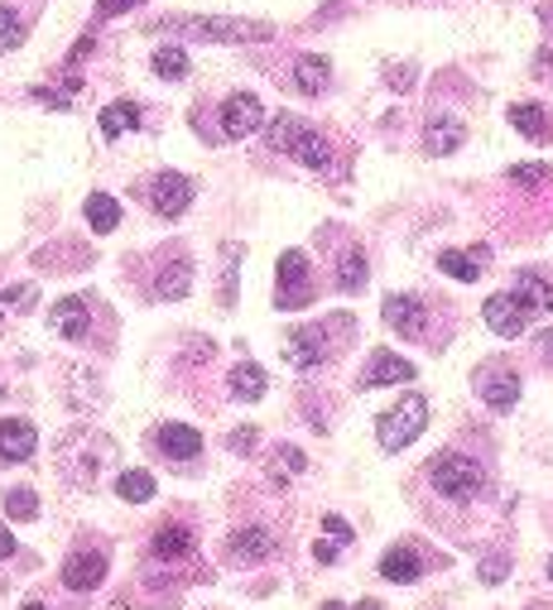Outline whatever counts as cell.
I'll return each mask as SVG.
<instances>
[{
    "label": "cell",
    "instance_id": "obj_29",
    "mask_svg": "<svg viewBox=\"0 0 553 610\" xmlns=\"http://www.w3.org/2000/svg\"><path fill=\"white\" fill-rule=\"evenodd\" d=\"M116 495L130 500V505H144V500H154V476L150 471H121L116 476Z\"/></svg>",
    "mask_w": 553,
    "mask_h": 610
},
{
    "label": "cell",
    "instance_id": "obj_44",
    "mask_svg": "<svg viewBox=\"0 0 553 610\" xmlns=\"http://www.w3.org/2000/svg\"><path fill=\"white\" fill-rule=\"evenodd\" d=\"M549 577H553V558H549Z\"/></svg>",
    "mask_w": 553,
    "mask_h": 610
},
{
    "label": "cell",
    "instance_id": "obj_6",
    "mask_svg": "<svg viewBox=\"0 0 553 610\" xmlns=\"http://www.w3.org/2000/svg\"><path fill=\"white\" fill-rule=\"evenodd\" d=\"M260 126H265V106H260L256 91H231V97L221 101V135L227 140H246V135H256Z\"/></svg>",
    "mask_w": 553,
    "mask_h": 610
},
{
    "label": "cell",
    "instance_id": "obj_35",
    "mask_svg": "<svg viewBox=\"0 0 553 610\" xmlns=\"http://www.w3.org/2000/svg\"><path fill=\"white\" fill-rule=\"evenodd\" d=\"M280 457H284V471L289 476H304L308 471V457L299 453V447H280Z\"/></svg>",
    "mask_w": 553,
    "mask_h": 610
},
{
    "label": "cell",
    "instance_id": "obj_17",
    "mask_svg": "<svg viewBox=\"0 0 553 610\" xmlns=\"http://www.w3.org/2000/svg\"><path fill=\"white\" fill-rule=\"evenodd\" d=\"M467 140V126H463V116H429V130H424V144H429V154H453L457 144Z\"/></svg>",
    "mask_w": 553,
    "mask_h": 610
},
{
    "label": "cell",
    "instance_id": "obj_45",
    "mask_svg": "<svg viewBox=\"0 0 553 610\" xmlns=\"http://www.w3.org/2000/svg\"><path fill=\"white\" fill-rule=\"evenodd\" d=\"M0 394H6V390H0Z\"/></svg>",
    "mask_w": 553,
    "mask_h": 610
},
{
    "label": "cell",
    "instance_id": "obj_13",
    "mask_svg": "<svg viewBox=\"0 0 553 610\" xmlns=\"http://www.w3.org/2000/svg\"><path fill=\"white\" fill-rule=\"evenodd\" d=\"M481 317H486V327H491L496 337H506V341H510V337H520L524 323H530V317L520 313V303L510 298V294H491V298H486Z\"/></svg>",
    "mask_w": 553,
    "mask_h": 610
},
{
    "label": "cell",
    "instance_id": "obj_41",
    "mask_svg": "<svg viewBox=\"0 0 553 610\" xmlns=\"http://www.w3.org/2000/svg\"><path fill=\"white\" fill-rule=\"evenodd\" d=\"M313 558H318V563H333V558H337V543H318V548H313Z\"/></svg>",
    "mask_w": 553,
    "mask_h": 610
},
{
    "label": "cell",
    "instance_id": "obj_10",
    "mask_svg": "<svg viewBox=\"0 0 553 610\" xmlns=\"http://www.w3.org/2000/svg\"><path fill=\"white\" fill-rule=\"evenodd\" d=\"M386 323L400 331V337H429V308L410 294H390L386 298Z\"/></svg>",
    "mask_w": 553,
    "mask_h": 610
},
{
    "label": "cell",
    "instance_id": "obj_28",
    "mask_svg": "<svg viewBox=\"0 0 553 610\" xmlns=\"http://www.w3.org/2000/svg\"><path fill=\"white\" fill-rule=\"evenodd\" d=\"M188 284H193V264L188 260H174L169 270H160V280H154V294L183 298V294H188Z\"/></svg>",
    "mask_w": 553,
    "mask_h": 610
},
{
    "label": "cell",
    "instance_id": "obj_21",
    "mask_svg": "<svg viewBox=\"0 0 553 610\" xmlns=\"http://www.w3.org/2000/svg\"><path fill=\"white\" fill-rule=\"evenodd\" d=\"M380 577L400 581V587H410V581L424 577V563H419V553L410 548V543H400V548H390L386 558H380Z\"/></svg>",
    "mask_w": 553,
    "mask_h": 610
},
{
    "label": "cell",
    "instance_id": "obj_5",
    "mask_svg": "<svg viewBox=\"0 0 553 610\" xmlns=\"http://www.w3.org/2000/svg\"><path fill=\"white\" fill-rule=\"evenodd\" d=\"M313 298V274H308V255L304 250H284L280 255V280H274V303L284 313L294 308H308Z\"/></svg>",
    "mask_w": 553,
    "mask_h": 610
},
{
    "label": "cell",
    "instance_id": "obj_36",
    "mask_svg": "<svg viewBox=\"0 0 553 610\" xmlns=\"http://www.w3.org/2000/svg\"><path fill=\"white\" fill-rule=\"evenodd\" d=\"M140 0H97V15L111 20V15H126V10H135Z\"/></svg>",
    "mask_w": 553,
    "mask_h": 610
},
{
    "label": "cell",
    "instance_id": "obj_11",
    "mask_svg": "<svg viewBox=\"0 0 553 610\" xmlns=\"http://www.w3.org/2000/svg\"><path fill=\"white\" fill-rule=\"evenodd\" d=\"M323 356H327V327H294V331H289V341H284V361L289 366L308 370V366H318Z\"/></svg>",
    "mask_w": 553,
    "mask_h": 610
},
{
    "label": "cell",
    "instance_id": "obj_30",
    "mask_svg": "<svg viewBox=\"0 0 553 610\" xmlns=\"http://www.w3.org/2000/svg\"><path fill=\"white\" fill-rule=\"evenodd\" d=\"M154 73L169 77V83H178V77H188V53L174 48V44H164V48H154Z\"/></svg>",
    "mask_w": 553,
    "mask_h": 610
},
{
    "label": "cell",
    "instance_id": "obj_33",
    "mask_svg": "<svg viewBox=\"0 0 553 610\" xmlns=\"http://www.w3.org/2000/svg\"><path fill=\"white\" fill-rule=\"evenodd\" d=\"M20 39H24V24L20 15L10 6H0V53H10V48H20Z\"/></svg>",
    "mask_w": 553,
    "mask_h": 610
},
{
    "label": "cell",
    "instance_id": "obj_34",
    "mask_svg": "<svg viewBox=\"0 0 553 610\" xmlns=\"http://www.w3.org/2000/svg\"><path fill=\"white\" fill-rule=\"evenodd\" d=\"M510 183H520V188L549 183V164H520V168H510Z\"/></svg>",
    "mask_w": 553,
    "mask_h": 610
},
{
    "label": "cell",
    "instance_id": "obj_7",
    "mask_svg": "<svg viewBox=\"0 0 553 610\" xmlns=\"http://www.w3.org/2000/svg\"><path fill=\"white\" fill-rule=\"evenodd\" d=\"M477 394L486 400V409H496V414H510L520 400V375L506 366H481L477 375Z\"/></svg>",
    "mask_w": 553,
    "mask_h": 610
},
{
    "label": "cell",
    "instance_id": "obj_42",
    "mask_svg": "<svg viewBox=\"0 0 553 610\" xmlns=\"http://www.w3.org/2000/svg\"><path fill=\"white\" fill-rule=\"evenodd\" d=\"M20 610H48V606H39V601H24Z\"/></svg>",
    "mask_w": 553,
    "mask_h": 610
},
{
    "label": "cell",
    "instance_id": "obj_3",
    "mask_svg": "<svg viewBox=\"0 0 553 610\" xmlns=\"http://www.w3.org/2000/svg\"><path fill=\"white\" fill-rule=\"evenodd\" d=\"M424 423H429V400H424V394H404L400 404L380 414L376 437H380V447H386V453H404V447L424 433Z\"/></svg>",
    "mask_w": 553,
    "mask_h": 610
},
{
    "label": "cell",
    "instance_id": "obj_39",
    "mask_svg": "<svg viewBox=\"0 0 553 610\" xmlns=\"http://www.w3.org/2000/svg\"><path fill=\"white\" fill-rule=\"evenodd\" d=\"M500 573H506V558H486L481 563V581H486V587H496Z\"/></svg>",
    "mask_w": 553,
    "mask_h": 610
},
{
    "label": "cell",
    "instance_id": "obj_14",
    "mask_svg": "<svg viewBox=\"0 0 553 610\" xmlns=\"http://www.w3.org/2000/svg\"><path fill=\"white\" fill-rule=\"evenodd\" d=\"M101 577H107V558H101L97 548L73 553V558L63 563V587L68 591H91V587H101Z\"/></svg>",
    "mask_w": 553,
    "mask_h": 610
},
{
    "label": "cell",
    "instance_id": "obj_12",
    "mask_svg": "<svg viewBox=\"0 0 553 610\" xmlns=\"http://www.w3.org/2000/svg\"><path fill=\"white\" fill-rule=\"evenodd\" d=\"M394 380L410 384V380H414V366L404 361V356H394V351H376L371 366L361 370L357 384H361V390H386V384H394Z\"/></svg>",
    "mask_w": 553,
    "mask_h": 610
},
{
    "label": "cell",
    "instance_id": "obj_1",
    "mask_svg": "<svg viewBox=\"0 0 553 610\" xmlns=\"http://www.w3.org/2000/svg\"><path fill=\"white\" fill-rule=\"evenodd\" d=\"M154 30H174V34H193L207 44H260L274 39V24L265 20H236V15H169Z\"/></svg>",
    "mask_w": 553,
    "mask_h": 610
},
{
    "label": "cell",
    "instance_id": "obj_26",
    "mask_svg": "<svg viewBox=\"0 0 553 610\" xmlns=\"http://www.w3.org/2000/svg\"><path fill=\"white\" fill-rule=\"evenodd\" d=\"M265 370H260V366H236L231 370V394H236V400H241V404H256V400H265Z\"/></svg>",
    "mask_w": 553,
    "mask_h": 610
},
{
    "label": "cell",
    "instance_id": "obj_15",
    "mask_svg": "<svg viewBox=\"0 0 553 610\" xmlns=\"http://www.w3.org/2000/svg\"><path fill=\"white\" fill-rule=\"evenodd\" d=\"M39 447V433L30 418H6L0 423V457L6 461H30Z\"/></svg>",
    "mask_w": 553,
    "mask_h": 610
},
{
    "label": "cell",
    "instance_id": "obj_22",
    "mask_svg": "<svg viewBox=\"0 0 553 610\" xmlns=\"http://www.w3.org/2000/svg\"><path fill=\"white\" fill-rule=\"evenodd\" d=\"M274 553V534L270 529H241V534H231V558L236 563H265Z\"/></svg>",
    "mask_w": 553,
    "mask_h": 610
},
{
    "label": "cell",
    "instance_id": "obj_27",
    "mask_svg": "<svg viewBox=\"0 0 553 610\" xmlns=\"http://www.w3.org/2000/svg\"><path fill=\"white\" fill-rule=\"evenodd\" d=\"M140 126V101H111L101 111V135L107 140H121V130H135Z\"/></svg>",
    "mask_w": 553,
    "mask_h": 610
},
{
    "label": "cell",
    "instance_id": "obj_2",
    "mask_svg": "<svg viewBox=\"0 0 553 610\" xmlns=\"http://www.w3.org/2000/svg\"><path fill=\"white\" fill-rule=\"evenodd\" d=\"M270 150L294 154L299 164H308V168H327V140L313 126L299 121V116H284V111L274 116L270 121Z\"/></svg>",
    "mask_w": 553,
    "mask_h": 610
},
{
    "label": "cell",
    "instance_id": "obj_24",
    "mask_svg": "<svg viewBox=\"0 0 553 610\" xmlns=\"http://www.w3.org/2000/svg\"><path fill=\"white\" fill-rule=\"evenodd\" d=\"M154 558H188L193 553V534H188V524H160L154 529Z\"/></svg>",
    "mask_w": 553,
    "mask_h": 610
},
{
    "label": "cell",
    "instance_id": "obj_8",
    "mask_svg": "<svg viewBox=\"0 0 553 610\" xmlns=\"http://www.w3.org/2000/svg\"><path fill=\"white\" fill-rule=\"evenodd\" d=\"M144 197H150V207L160 211V217H178V211H188V203H193V183L174 174V168H164V174L150 178V193Z\"/></svg>",
    "mask_w": 553,
    "mask_h": 610
},
{
    "label": "cell",
    "instance_id": "obj_38",
    "mask_svg": "<svg viewBox=\"0 0 553 610\" xmlns=\"http://www.w3.org/2000/svg\"><path fill=\"white\" fill-rule=\"evenodd\" d=\"M323 529H327V534H333L337 543H347V538H351V524L341 520V514H327V520H323Z\"/></svg>",
    "mask_w": 553,
    "mask_h": 610
},
{
    "label": "cell",
    "instance_id": "obj_18",
    "mask_svg": "<svg viewBox=\"0 0 553 610\" xmlns=\"http://www.w3.org/2000/svg\"><path fill=\"white\" fill-rule=\"evenodd\" d=\"M486 260H491V246H477V250H443L438 255V270H447L453 280H481V270H486Z\"/></svg>",
    "mask_w": 553,
    "mask_h": 610
},
{
    "label": "cell",
    "instance_id": "obj_31",
    "mask_svg": "<svg viewBox=\"0 0 553 610\" xmlns=\"http://www.w3.org/2000/svg\"><path fill=\"white\" fill-rule=\"evenodd\" d=\"M337 284L347 288V294L366 288V255H361V250H347V255H341V274H337Z\"/></svg>",
    "mask_w": 553,
    "mask_h": 610
},
{
    "label": "cell",
    "instance_id": "obj_9",
    "mask_svg": "<svg viewBox=\"0 0 553 610\" xmlns=\"http://www.w3.org/2000/svg\"><path fill=\"white\" fill-rule=\"evenodd\" d=\"M510 298L520 303L524 317H549L553 313V284L539 270H524L516 284H510Z\"/></svg>",
    "mask_w": 553,
    "mask_h": 610
},
{
    "label": "cell",
    "instance_id": "obj_16",
    "mask_svg": "<svg viewBox=\"0 0 553 610\" xmlns=\"http://www.w3.org/2000/svg\"><path fill=\"white\" fill-rule=\"evenodd\" d=\"M48 327L58 331V337H68V341H83L87 337V327H91V308H87V298H63L54 313H48Z\"/></svg>",
    "mask_w": 553,
    "mask_h": 610
},
{
    "label": "cell",
    "instance_id": "obj_20",
    "mask_svg": "<svg viewBox=\"0 0 553 610\" xmlns=\"http://www.w3.org/2000/svg\"><path fill=\"white\" fill-rule=\"evenodd\" d=\"M160 447H164V457H174V461H193L197 453H203V433L188 428V423H164Z\"/></svg>",
    "mask_w": 553,
    "mask_h": 610
},
{
    "label": "cell",
    "instance_id": "obj_37",
    "mask_svg": "<svg viewBox=\"0 0 553 610\" xmlns=\"http://www.w3.org/2000/svg\"><path fill=\"white\" fill-rule=\"evenodd\" d=\"M227 447H231V453H250V447H256V428H236L227 437Z\"/></svg>",
    "mask_w": 553,
    "mask_h": 610
},
{
    "label": "cell",
    "instance_id": "obj_32",
    "mask_svg": "<svg viewBox=\"0 0 553 610\" xmlns=\"http://www.w3.org/2000/svg\"><path fill=\"white\" fill-rule=\"evenodd\" d=\"M6 514H10V520H39V495H34L30 486L10 490V495H6Z\"/></svg>",
    "mask_w": 553,
    "mask_h": 610
},
{
    "label": "cell",
    "instance_id": "obj_23",
    "mask_svg": "<svg viewBox=\"0 0 553 610\" xmlns=\"http://www.w3.org/2000/svg\"><path fill=\"white\" fill-rule=\"evenodd\" d=\"M327 73H333V63L318 58V53H304V58L294 63V87L304 91V97H318V91H327Z\"/></svg>",
    "mask_w": 553,
    "mask_h": 610
},
{
    "label": "cell",
    "instance_id": "obj_43",
    "mask_svg": "<svg viewBox=\"0 0 553 610\" xmlns=\"http://www.w3.org/2000/svg\"><path fill=\"white\" fill-rule=\"evenodd\" d=\"M323 610H341V606H337V601H327V606H323Z\"/></svg>",
    "mask_w": 553,
    "mask_h": 610
},
{
    "label": "cell",
    "instance_id": "obj_25",
    "mask_svg": "<svg viewBox=\"0 0 553 610\" xmlns=\"http://www.w3.org/2000/svg\"><path fill=\"white\" fill-rule=\"evenodd\" d=\"M87 227L97 231V236H107L121 227V203H116L111 193H91L87 197Z\"/></svg>",
    "mask_w": 553,
    "mask_h": 610
},
{
    "label": "cell",
    "instance_id": "obj_4",
    "mask_svg": "<svg viewBox=\"0 0 553 610\" xmlns=\"http://www.w3.org/2000/svg\"><path fill=\"white\" fill-rule=\"evenodd\" d=\"M481 486H486L481 461H471L463 453H443L438 461H433V490H438V495L471 500V495H481Z\"/></svg>",
    "mask_w": 553,
    "mask_h": 610
},
{
    "label": "cell",
    "instance_id": "obj_40",
    "mask_svg": "<svg viewBox=\"0 0 553 610\" xmlns=\"http://www.w3.org/2000/svg\"><path fill=\"white\" fill-rule=\"evenodd\" d=\"M15 553V534H10V524H0V558H10Z\"/></svg>",
    "mask_w": 553,
    "mask_h": 610
},
{
    "label": "cell",
    "instance_id": "obj_19",
    "mask_svg": "<svg viewBox=\"0 0 553 610\" xmlns=\"http://www.w3.org/2000/svg\"><path fill=\"white\" fill-rule=\"evenodd\" d=\"M510 126H516L524 140H534V144H553V121H549L544 106H534V101L510 106Z\"/></svg>",
    "mask_w": 553,
    "mask_h": 610
}]
</instances>
